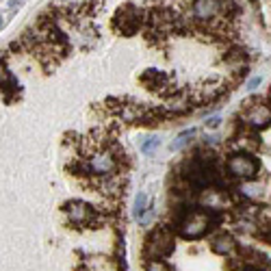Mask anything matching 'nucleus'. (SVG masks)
I'll list each match as a JSON object with an SVG mask.
<instances>
[{"mask_svg": "<svg viewBox=\"0 0 271 271\" xmlns=\"http://www.w3.org/2000/svg\"><path fill=\"white\" fill-rule=\"evenodd\" d=\"M118 169V157H115V152L111 150H98L93 152L89 161L83 163V171L85 173H91V176H111Z\"/></svg>", "mask_w": 271, "mask_h": 271, "instance_id": "obj_3", "label": "nucleus"}, {"mask_svg": "<svg viewBox=\"0 0 271 271\" xmlns=\"http://www.w3.org/2000/svg\"><path fill=\"white\" fill-rule=\"evenodd\" d=\"M210 249L215 251V254H219V256H232V254H235V249H237V241H235V237L221 232V235L212 237Z\"/></svg>", "mask_w": 271, "mask_h": 271, "instance_id": "obj_10", "label": "nucleus"}, {"mask_svg": "<svg viewBox=\"0 0 271 271\" xmlns=\"http://www.w3.org/2000/svg\"><path fill=\"white\" fill-rule=\"evenodd\" d=\"M210 224H212L210 210L208 212H204V210H187L178 221V232H180V237L193 241V239L204 237L206 232L212 228Z\"/></svg>", "mask_w": 271, "mask_h": 271, "instance_id": "obj_1", "label": "nucleus"}, {"mask_svg": "<svg viewBox=\"0 0 271 271\" xmlns=\"http://www.w3.org/2000/svg\"><path fill=\"white\" fill-rule=\"evenodd\" d=\"M0 26H3V17H0Z\"/></svg>", "mask_w": 271, "mask_h": 271, "instance_id": "obj_21", "label": "nucleus"}, {"mask_svg": "<svg viewBox=\"0 0 271 271\" xmlns=\"http://www.w3.org/2000/svg\"><path fill=\"white\" fill-rule=\"evenodd\" d=\"M173 251V235L167 228H157L146 241V254L150 258H163Z\"/></svg>", "mask_w": 271, "mask_h": 271, "instance_id": "obj_4", "label": "nucleus"}, {"mask_svg": "<svg viewBox=\"0 0 271 271\" xmlns=\"http://www.w3.org/2000/svg\"><path fill=\"white\" fill-rule=\"evenodd\" d=\"M63 5L67 7V13H74V11H79L81 7H85L87 5V0H63Z\"/></svg>", "mask_w": 271, "mask_h": 271, "instance_id": "obj_15", "label": "nucleus"}, {"mask_svg": "<svg viewBox=\"0 0 271 271\" xmlns=\"http://www.w3.org/2000/svg\"><path fill=\"white\" fill-rule=\"evenodd\" d=\"M118 26L124 35H132L134 31H139V26H141L139 9L134 5H124L118 11Z\"/></svg>", "mask_w": 271, "mask_h": 271, "instance_id": "obj_8", "label": "nucleus"}, {"mask_svg": "<svg viewBox=\"0 0 271 271\" xmlns=\"http://www.w3.org/2000/svg\"><path fill=\"white\" fill-rule=\"evenodd\" d=\"M148 202H150L148 193H139V196L134 198V215H137V217H141L143 212L148 210Z\"/></svg>", "mask_w": 271, "mask_h": 271, "instance_id": "obj_12", "label": "nucleus"}, {"mask_svg": "<svg viewBox=\"0 0 271 271\" xmlns=\"http://www.w3.org/2000/svg\"><path fill=\"white\" fill-rule=\"evenodd\" d=\"M260 81H263V79H260V76H254V79H251V81L247 83V89H249V91H254L256 87L260 85Z\"/></svg>", "mask_w": 271, "mask_h": 271, "instance_id": "obj_17", "label": "nucleus"}, {"mask_svg": "<svg viewBox=\"0 0 271 271\" xmlns=\"http://www.w3.org/2000/svg\"><path fill=\"white\" fill-rule=\"evenodd\" d=\"M269 100H271V98H269Z\"/></svg>", "mask_w": 271, "mask_h": 271, "instance_id": "obj_22", "label": "nucleus"}, {"mask_svg": "<svg viewBox=\"0 0 271 271\" xmlns=\"http://www.w3.org/2000/svg\"><path fill=\"white\" fill-rule=\"evenodd\" d=\"M267 239L271 241V221H269V226H267Z\"/></svg>", "mask_w": 271, "mask_h": 271, "instance_id": "obj_20", "label": "nucleus"}, {"mask_svg": "<svg viewBox=\"0 0 271 271\" xmlns=\"http://www.w3.org/2000/svg\"><path fill=\"white\" fill-rule=\"evenodd\" d=\"M65 212H67V219H70L74 226H87V224H91L95 217V210L83 200L70 202V204L65 206Z\"/></svg>", "mask_w": 271, "mask_h": 271, "instance_id": "obj_7", "label": "nucleus"}, {"mask_svg": "<svg viewBox=\"0 0 271 271\" xmlns=\"http://www.w3.org/2000/svg\"><path fill=\"white\" fill-rule=\"evenodd\" d=\"M219 122H221L219 118H210V120L206 122V126H208V128H217V126H219Z\"/></svg>", "mask_w": 271, "mask_h": 271, "instance_id": "obj_18", "label": "nucleus"}, {"mask_svg": "<svg viewBox=\"0 0 271 271\" xmlns=\"http://www.w3.org/2000/svg\"><path fill=\"white\" fill-rule=\"evenodd\" d=\"M20 5H24V0H9V9H15Z\"/></svg>", "mask_w": 271, "mask_h": 271, "instance_id": "obj_19", "label": "nucleus"}, {"mask_svg": "<svg viewBox=\"0 0 271 271\" xmlns=\"http://www.w3.org/2000/svg\"><path fill=\"white\" fill-rule=\"evenodd\" d=\"M191 137H196V130H193V128H191V130H185V132H180L178 137L171 141V146H169V148H171V152H180V150L185 148L187 143L191 141Z\"/></svg>", "mask_w": 271, "mask_h": 271, "instance_id": "obj_11", "label": "nucleus"}, {"mask_svg": "<svg viewBox=\"0 0 271 271\" xmlns=\"http://www.w3.org/2000/svg\"><path fill=\"white\" fill-rule=\"evenodd\" d=\"M141 83L146 85L148 89H152V91L167 93V89H169V74H165L163 70H154V67H150V70H146L141 74Z\"/></svg>", "mask_w": 271, "mask_h": 271, "instance_id": "obj_9", "label": "nucleus"}, {"mask_svg": "<svg viewBox=\"0 0 271 271\" xmlns=\"http://www.w3.org/2000/svg\"><path fill=\"white\" fill-rule=\"evenodd\" d=\"M226 169L237 180H256L258 176V161L247 152H237L226 161Z\"/></svg>", "mask_w": 271, "mask_h": 271, "instance_id": "obj_2", "label": "nucleus"}, {"mask_svg": "<svg viewBox=\"0 0 271 271\" xmlns=\"http://www.w3.org/2000/svg\"><path fill=\"white\" fill-rule=\"evenodd\" d=\"M226 63L235 65V67H241V65L245 63V52H243V50H230V52L226 54Z\"/></svg>", "mask_w": 271, "mask_h": 271, "instance_id": "obj_13", "label": "nucleus"}, {"mask_svg": "<svg viewBox=\"0 0 271 271\" xmlns=\"http://www.w3.org/2000/svg\"><path fill=\"white\" fill-rule=\"evenodd\" d=\"M191 11L198 22H212L221 17V0H193Z\"/></svg>", "mask_w": 271, "mask_h": 271, "instance_id": "obj_6", "label": "nucleus"}, {"mask_svg": "<svg viewBox=\"0 0 271 271\" xmlns=\"http://www.w3.org/2000/svg\"><path fill=\"white\" fill-rule=\"evenodd\" d=\"M146 271H169V267L163 263L161 258H150V263H148Z\"/></svg>", "mask_w": 271, "mask_h": 271, "instance_id": "obj_14", "label": "nucleus"}, {"mask_svg": "<svg viewBox=\"0 0 271 271\" xmlns=\"http://www.w3.org/2000/svg\"><path fill=\"white\" fill-rule=\"evenodd\" d=\"M159 143H161L159 139H150V141H146V143H143V146H141V150L146 152V154H150L154 148H159Z\"/></svg>", "mask_w": 271, "mask_h": 271, "instance_id": "obj_16", "label": "nucleus"}, {"mask_svg": "<svg viewBox=\"0 0 271 271\" xmlns=\"http://www.w3.org/2000/svg\"><path fill=\"white\" fill-rule=\"evenodd\" d=\"M243 124L254 130H263L271 124V106L263 102H251L243 111Z\"/></svg>", "mask_w": 271, "mask_h": 271, "instance_id": "obj_5", "label": "nucleus"}]
</instances>
